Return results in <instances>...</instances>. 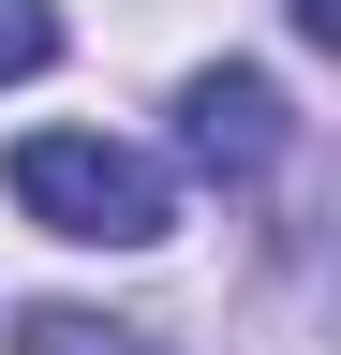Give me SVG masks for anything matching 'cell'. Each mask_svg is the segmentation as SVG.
Wrapping results in <instances>:
<instances>
[{
  "instance_id": "obj_1",
  "label": "cell",
  "mask_w": 341,
  "mask_h": 355,
  "mask_svg": "<svg viewBox=\"0 0 341 355\" xmlns=\"http://www.w3.org/2000/svg\"><path fill=\"white\" fill-rule=\"evenodd\" d=\"M15 207L45 237H74V252H163L178 237V178L149 148H119V133H30L15 148Z\"/></svg>"
},
{
  "instance_id": "obj_2",
  "label": "cell",
  "mask_w": 341,
  "mask_h": 355,
  "mask_svg": "<svg viewBox=\"0 0 341 355\" xmlns=\"http://www.w3.org/2000/svg\"><path fill=\"white\" fill-rule=\"evenodd\" d=\"M282 148H297V104H282L252 60H208V74H178V163H193V178H238V193H252Z\"/></svg>"
},
{
  "instance_id": "obj_3",
  "label": "cell",
  "mask_w": 341,
  "mask_h": 355,
  "mask_svg": "<svg viewBox=\"0 0 341 355\" xmlns=\"http://www.w3.org/2000/svg\"><path fill=\"white\" fill-rule=\"evenodd\" d=\"M15 355H163V340H149V326H104V311H60V296H45V311H15Z\"/></svg>"
},
{
  "instance_id": "obj_4",
  "label": "cell",
  "mask_w": 341,
  "mask_h": 355,
  "mask_svg": "<svg viewBox=\"0 0 341 355\" xmlns=\"http://www.w3.org/2000/svg\"><path fill=\"white\" fill-rule=\"evenodd\" d=\"M60 60V0H0V89Z\"/></svg>"
},
{
  "instance_id": "obj_5",
  "label": "cell",
  "mask_w": 341,
  "mask_h": 355,
  "mask_svg": "<svg viewBox=\"0 0 341 355\" xmlns=\"http://www.w3.org/2000/svg\"><path fill=\"white\" fill-rule=\"evenodd\" d=\"M297 30H312V44H341V0H297Z\"/></svg>"
}]
</instances>
